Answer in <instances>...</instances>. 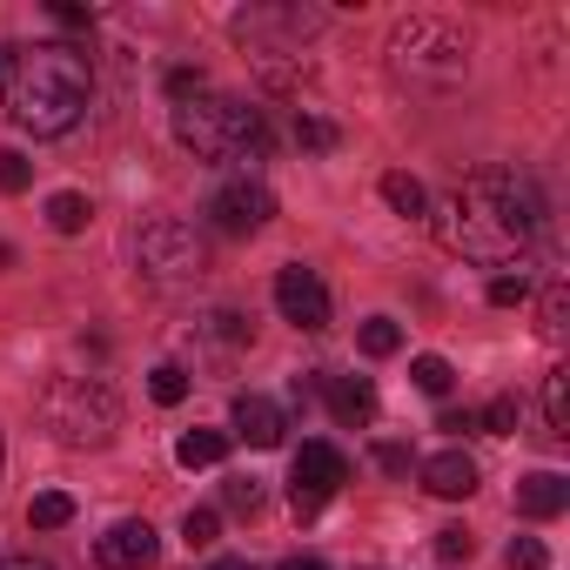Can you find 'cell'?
<instances>
[{
  "mask_svg": "<svg viewBox=\"0 0 570 570\" xmlns=\"http://www.w3.org/2000/svg\"><path fill=\"white\" fill-rule=\"evenodd\" d=\"M0 268H14V248H8V242H0Z\"/></svg>",
  "mask_w": 570,
  "mask_h": 570,
  "instance_id": "40",
  "label": "cell"
},
{
  "mask_svg": "<svg viewBox=\"0 0 570 570\" xmlns=\"http://www.w3.org/2000/svg\"><path fill=\"white\" fill-rule=\"evenodd\" d=\"M537 228H543V188L523 168H476L436 208V235L463 262H517Z\"/></svg>",
  "mask_w": 570,
  "mask_h": 570,
  "instance_id": "1",
  "label": "cell"
},
{
  "mask_svg": "<svg viewBox=\"0 0 570 570\" xmlns=\"http://www.w3.org/2000/svg\"><path fill=\"white\" fill-rule=\"evenodd\" d=\"M376 470H390V476H410V450H403V443H376Z\"/></svg>",
  "mask_w": 570,
  "mask_h": 570,
  "instance_id": "34",
  "label": "cell"
},
{
  "mask_svg": "<svg viewBox=\"0 0 570 570\" xmlns=\"http://www.w3.org/2000/svg\"><path fill=\"white\" fill-rule=\"evenodd\" d=\"M55 21H61V28H95V14L75 8V0H55Z\"/></svg>",
  "mask_w": 570,
  "mask_h": 570,
  "instance_id": "35",
  "label": "cell"
},
{
  "mask_svg": "<svg viewBox=\"0 0 570 570\" xmlns=\"http://www.w3.org/2000/svg\"><path fill=\"white\" fill-rule=\"evenodd\" d=\"M316 396H330V416L350 423V430L376 423V390H370V376H323Z\"/></svg>",
  "mask_w": 570,
  "mask_h": 570,
  "instance_id": "13",
  "label": "cell"
},
{
  "mask_svg": "<svg viewBox=\"0 0 570 570\" xmlns=\"http://www.w3.org/2000/svg\"><path fill=\"white\" fill-rule=\"evenodd\" d=\"M436 557H443V563H470V557H476V537H470L463 523H450V530H436Z\"/></svg>",
  "mask_w": 570,
  "mask_h": 570,
  "instance_id": "28",
  "label": "cell"
},
{
  "mask_svg": "<svg viewBox=\"0 0 570 570\" xmlns=\"http://www.w3.org/2000/svg\"><path fill=\"white\" fill-rule=\"evenodd\" d=\"M390 55H396L403 75H416V81H430V88H450V81H463V68H470V41H463L456 28H443V21H403V28L390 35Z\"/></svg>",
  "mask_w": 570,
  "mask_h": 570,
  "instance_id": "5",
  "label": "cell"
},
{
  "mask_svg": "<svg viewBox=\"0 0 570 570\" xmlns=\"http://www.w3.org/2000/svg\"><path fill=\"white\" fill-rule=\"evenodd\" d=\"M356 343H363V356H396V350H403V330H396L390 316H370Z\"/></svg>",
  "mask_w": 570,
  "mask_h": 570,
  "instance_id": "22",
  "label": "cell"
},
{
  "mask_svg": "<svg viewBox=\"0 0 570 570\" xmlns=\"http://www.w3.org/2000/svg\"><path fill=\"white\" fill-rule=\"evenodd\" d=\"M41 423L68 443V450H101L115 430H121V403L108 383L95 376H61L48 396H41Z\"/></svg>",
  "mask_w": 570,
  "mask_h": 570,
  "instance_id": "4",
  "label": "cell"
},
{
  "mask_svg": "<svg viewBox=\"0 0 570 570\" xmlns=\"http://www.w3.org/2000/svg\"><path fill=\"white\" fill-rule=\"evenodd\" d=\"M443 430H476V410H443Z\"/></svg>",
  "mask_w": 570,
  "mask_h": 570,
  "instance_id": "37",
  "label": "cell"
},
{
  "mask_svg": "<svg viewBox=\"0 0 570 570\" xmlns=\"http://www.w3.org/2000/svg\"><path fill=\"white\" fill-rule=\"evenodd\" d=\"M275 570H330V563H323V557H282Z\"/></svg>",
  "mask_w": 570,
  "mask_h": 570,
  "instance_id": "38",
  "label": "cell"
},
{
  "mask_svg": "<svg viewBox=\"0 0 570 570\" xmlns=\"http://www.w3.org/2000/svg\"><path fill=\"white\" fill-rule=\"evenodd\" d=\"M563 503H570V476H557V470H530L523 483H517V510L523 517H563Z\"/></svg>",
  "mask_w": 570,
  "mask_h": 570,
  "instance_id": "15",
  "label": "cell"
},
{
  "mask_svg": "<svg viewBox=\"0 0 570 570\" xmlns=\"http://www.w3.org/2000/svg\"><path fill=\"white\" fill-rule=\"evenodd\" d=\"M410 376H416V390H430V396H450V383H456V370H450L443 356H416Z\"/></svg>",
  "mask_w": 570,
  "mask_h": 570,
  "instance_id": "25",
  "label": "cell"
},
{
  "mask_svg": "<svg viewBox=\"0 0 570 570\" xmlns=\"http://www.w3.org/2000/svg\"><path fill=\"white\" fill-rule=\"evenodd\" d=\"M28 523H35V530H61V523H75V497H61V490H48V497H35V510H28Z\"/></svg>",
  "mask_w": 570,
  "mask_h": 570,
  "instance_id": "23",
  "label": "cell"
},
{
  "mask_svg": "<svg viewBox=\"0 0 570 570\" xmlns=\"http://www.w3.org/2000/svg\"><path fill=\"white\" fill-rule=\"evenodd\" d=\"M543 416H550V436L570 430V370H550L543 376Z\"/></svg>",
  "mask_w": 570,
  "mask_h": 570,
  "instance_id": "19",
  "label": "cell"
},
{
  "mask_svg": "<svg viewBox=\"0 0 570 570\" xmlns=\"http://www.w3.org/2000/svg\"><path fill=\"white\" fill-rule=\"evenodd\" d=\"M208 570H248V563H242V557H222V563H208Z\"/></svg>",
  "mask_w": 570,
  "mask_h": 570,
  "instance_id": "39",
  "label": "cell"
},
{
  "mask_svg": "<svg viewBox=\"0 0 570 570\" xmlns=\"http://www.w3.org/2000/svg\"><path fill=\"white\" fill-rule=\"evenodd\" d=\"M188 350H195V363H202V370L228 376V370L248 356V323H242L235 309H215V316H202V323L188 330Z\"/></svg>",
  "mask_w": 570,
  "mask_h": 570,
  "instance_id": "9",
  "label": "cell"
},
{
  "mask_svg": "<svg viewBox=\"0 0 570 570\" xmlns=\"http://www.w3.org/2000/svg\"><path fill=\"white\" fill-rule=\"evenodd\" d=\"M135 268L161 289H181V282H202L208 275V242L188 228V222H148L135 235Z\"/></svg>",
  "mask_w": 570,
  "mask_h": 570,
  "instance_id": "6",
  "label": "cell"
},
{
  "mask_svg": "<svg viewBox=\"0 0 570 570\" xmlns=\"http://www.w3.org/2000/svg\"><path fill=\"white\" fill-rule=\"evenodd\" d=\"M503 563H510V570H550V550H543L537 537H510V550H503Z\"/></svg>",
  "mask_w": 570,
  "mask_h": 570,
  "instance_id": "29",
  "label": "cell"
},
{
  "mask_svg": "<svg viewBox=\"0 0 570 570\" xmlns=\"http://www.w3.org/2000/svg\"><path fill=\"white\" fill-rule=\"evenodd\" d=\"M275 309L289 316L296 330H330V289H323V275L303 268V262H289V268L275 275Z\"/></svg>",
  "mask_w": 570,
  "mask_h": 570,
  "instance_id": "10",
  "label": "cell"
},
{
  "mask_svg": "<svg viewBox=\"0 0 570 570\" xmlns=\"http://www.w3.org/2000/svg\"><path fill=\"white\" fill-rule=\"evenodd\" d=\"M537 316H543L537 330H543L550 343H563V330H570V289H563V282H550V289H543V309H537Z\"/></svg>",
  "mask_w": 570,
  "mask_h": 570,
  "instance_id": "21",
  "label": "cell"
},
{
  "mask_svg": "<svg viewBox=\"0 0 570 570\" xmlns=\"http://www.w3.org/2000/svg\"><path fill=\"white\" fill-rule=\"evenodd\" d=\"M282 430H289V416H282L268 396H255V390H242V396H235V436H242V443L275 450V443H282Z\"/></svg>",
  "mask_w": 570,
  "mask_h": 570,
  "instance_id": "12",
  "label": "cell"
},
{
  "mask_svg": "<svg viewBox=\"0 0 570 570\" xmlns=\"http://www.w3.org/2000/svg\"><path fill=\"white\" fill-rule=\"evenodd\" d=\"M423 490H430V497H443V503H456V497H470V490H476V463H470L463 450H443V456H430V463H423Z\"/></svg>",
  "mask_w": 570,
  "mask_h": 570,
  "instance_id": "14",
  "label": "cell"
},
{
  "mask_svg": "<svg viewBox=\"0 0 570 570\" xmlns=\"http://www.w3.org/2000/svg\"><path fill=\"white\" fill-rule=\"evenodd\" d=\"M8 55H14V48H0V75H8Z\"/></svg>",
  "mask_w": 570,
  "mask_h": 570,
  "instance_id": "41",
  "label": "cell"
},
{
  "mask_svg": "<svg viewBox=\"0 0 570 570\" xmlns=\"http://www.w3.org/2000/svg\"><path fill=\"white\" fill-rule=\"evenodd\" d=\"M48 222H55V235H81V228L95 222V208H88V195H75V188H61V195L48 202Z\"/></svg>",
  "mask_w": 570,
  "mask_h": 570,
  "instance_id": "18",
  "label": "cell"
},
{
  "mask_svg": "<svg viewBox=\"0 0 570 570\" xmlns=\"http://www.w3.org/2000/svg\"><path fill=\"white\" fill-rule=\"evenodd\" d=\"M383 202H390L396 215H410V222H423V215H430V195H423V181H416V175H383Z\"/></svg>",
  "mask_w": 570,
  "mask_h": 570,
  "instance_id": "17",
  "label": "cell"
},
{
  "mask_svg": "<svg viewBox=\"0 0 570 570\" xmlns=\"http://www.w3.org/2000/svg\"><path fill=\"white\" fill-rule=\"evenodd\" d=\"M222 497H228V510H235V517H255V510H262V483H255V476H228V490H222Z\"/></svg>",
  "mask_w": 570,
  "mask_h": 570,
  "instance_id": "32",
  "label": "cell"
},
{
  "mask_svg": "<svg viewBox=\"0 0 570 570\" xmlns=\"http://www.w3.org/2000/svg\"><path fill=\"white\" fill-rule=\"evenodd\" d=\"M296 141H303L309 155H330L343 135H336V121H323V115H303V121H296Z\"/></svg>",
  "mask_w": 570,
  "mask_h": 570,
  "instance_id": "26",
  "label": "cell"
},
{
  "mask_svg": "<svg viewBox=\"0 0 570 570\" xmlns=\"http://www.w3.org/2000/svg\"><path fill=\"white\" fill-rule=\"evenodd\" d=\"M343 483H350L343 450H336V443H303V450H296V470H289V510L309 523V517L330 510V497H336Z\"/></svg>",
  "mask_w": 570,
  "mask_h": 570,
  "instance_id": "7",
  "label": "cell"
},
{
  "mask_svg": "<svg viewBox=\"0 0 570 570\" xmlns=\"http://www.w3.org/2000/svg\"><path fill=\"white\" fill-rule=\"evenodd\" d=\"M175 141L202 161H262L268 121H262V108H248L235 95H195L175 108Z\"/></svg>",
  "mask_w": 570,
  "mask_h": 570,
  "instance_id": "3",
  "label": "cell"
},
{
  "mask_svg": "<svg viewBox=\"0 0 570 570\" xmlns=\"http://www.w3.org/2000/svg\"><path fill=\"white\" fill-rule=\"evenodd\" d=\"M208 215H215L222 235H255V228L275 222V195H268L255 175H235V181H222V188L208 195Z\"/></svg>",
  "mask_w": 570,
  "mask_h": 570,
  "instance_id": "8",
  "label": "cell"
},
{
  "mask_svg": "<svg viewBox=\"0 0 570 570\" xmlns=\"http://www.w3.org/2000/svg\"><path fill=\"white\" fill-rule=\"evenodd\" d=\"M161 88H168V101H175V108H181V101H195V95H208L202 68H168V81H161Z\"/></svg>",
  "mask_w": 570,
  "mask_h": 570,
  "instance_id": "31",
  "label": "cell"
},
{
  "mask_svg": "<svg viewBox=\"0 0 570 570\" xmlns=\"http://www.w3.org/2000/svg\"><path fill=\"white\" fill-rule=\"evenodd\" d=\"M88 95H95L88 55L68 41H41V48L14 55V68H8V115H14V128H28L41 141L68 135L88 115Z\"/></svg>",
  "mask_w": 570,
  "mask_h": 570,
  "instance_id": "2",
  "label": "cell"
},
{
  "mask_svg": "<svg viewBox=\"0 0 570 570\" xmlns=\"http://www.w3.org/2000/svg\"><path fill=\"white\" fill-rule=\"evenodd\" d=\"M0 570H55V563H41V557H21V550H14V557H0Z\"/></svg>",
  "mask_w": 570,
  "mask_h": 570,
  "instance_id": "36",
  "label": "cell"
},
{
  "mask_svg": "<svg viewBox=\"0 0 570 570\" xmlns=\"http://www.w3.org/2000/svg\"><path fill=\"white\" fill-rule=\"evenodd\" d=\"M222 456H228V430H181V443H175L181 470H215Z\"/></svg>",
  "mask_w": 570,
  "mask_h": 570,
  "instance_id": "16",
  "label": "cell"
},
{
  "mask_svg": "<svg viewBox=\"0 0 570 570\" xmlns=\"http://www.w3.org/2000/svg\"><path fill=\"white\" fill-rule=\"evenodd\" d=\"M215 537H222V510H208V503H202V510H188V517H181V543H188V550H208Z\"/></svg>",
  "mask_w": 570,
  "mask_h": 570,
  "instance_id": "24",
  "label": "cell"
},
{
  "mask_svg": "<svg viewBox=\"0 0 570 570\" xmlns=\"http://www.w3.org/2000/svg\"><path fill=\"white\" fill-rule=\"evenodd\" d=\"M188 383H195V376H188L181 363H155V376H148V396H155L161 410H175V403L188 396Z\"/></svg>",
  "mask_w": 570,
  "mask_h": 570,
  "instance_id": "20",
  "label": "cell"
},
{
  "mask_svg": "<svg viewBox=\"0 0 570 570\" xmlns=\"http://www.w3.org/2000/svg\"><path fill=\"white\" fill-rule=\"evenodd\" d=\"M155 557H161V537H155L148 517H121V523L95 543V563H101V570H155Z\"/></svg>",
  "mask_w": 570,
  "mask_h": 570,
  "instance_id": "11",
  "label": "cell"
},
{
  "mask_svg": "<svg viewBox=\"0 0 570 570\" xmlns=\"http://www.w3.org/2000/svg\"><path fill=\"white\" fill-rule=\"evenodd\" d=\"M476 430H490V436H517V396L483 403V410H476Z\"/></svg>",
  "mask_w": 570,
  "mask_h": 570,
  "instance_id": "27",
  "label": "cell"
},
{
  "mask_svg": "<svg viewBox=\"0 0 570 570\" xmlns=\"http://www.w3.org/2000/svg\"><path fill=\"white\" fill-rule=\"evenodd\" d=\"M490 303H497V309L530 303V282H523V275H497V282H490Z\"/></svg>",
  "mask_w": 570,
  "mask_h": 570,
  "instance_id": "33",
  "label": "cell"
},
{
  "mask_svg": "<svg viewBox=\"0 0 570 570\" xmlns=\"http://www.w3.org/2000/svg\"><path fill=\"white\" fill-rule=\"evenodd\" d=\"M35 181V168H28V155H14V148H0V195H21Z\"/></svg>",
  "mask_w": 570,
  "mask_h": 570,
  "instance_id": "30",
  "label": "cell"
}]
</instances>
